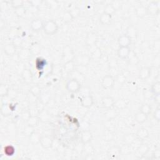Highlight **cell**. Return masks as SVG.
Here are the masks:
<instances>
[{
  "label": "cell",
  "mask_w": 160,
  "mask_h": 160,
  "mask_svg": "<svg viewBox=\"0 0 160 160\" xmlns=\"http://www.w3.org/2000/svg\"><path fill=\"white\" fill-rule=\"evenodd\" d=\"M140 111L142 112V113L146 114V115H149L151 113V108L150 106L148 104H143L141 105V106L140 107Z\"/></svg>",
  "instance_id": "41"
},
{
  "label": "cell",
  "mask_w": 160,
  "mask_h": 160,
  "mask_svg": "<svg viewBox=\"0 0 160 160\" xmlns=\"http://www.w3.org/2000/svg\"><path fill=\"white\" fill-rule=\"evenodd\" d=\"M34 131H34V128L32 127V126H29L28 125L25 127V130H24V133H25V134H26L27 136H29V137Z\"/></svg>",
  "instance_id": "48"
},
{
  "label": "cell",
  "mask_w": 160,
  "mask_h": 160,
  "mask_svg": "<svg viewBox=\"0 0 160 160\" xmlns=\"http://www.w3.org/2000/svg\"><path fill=\"white\" fill-rule=\"evenodd\" d=\"M21 77L23 81L26 83H31L33 82V76L32 72L29 69H25L21 73Z\"/></svg>",
  "instance_id": "11"
},
{
  "label": "cell",
  "mask_w": 160,
  "mask_h": 160,
  "mask_svg": "<svg viewBox=\"0 0 160 160\" xmlns=\"http://www.w3.org/2000/svg\"><path fill=\"white\" fill-rule=\"evenodd\" d=\"M13 44H14L17 47L20 46L22 44V39L20 37H18V36L16 37V38H14Z\"/></svg>",
  "instance_id": "50"
},
{
  "label": "cell",
  "mask_w": 160,
  "mask_h": 160,
  "mask_svg": "<svg viewBox=\"0 0 160 160\" xmlns=\"http://www.w3.org/2000/svg\"><path fill=\"white\" fill-rule=\"evenodd\" d=\"M31 55H38L40 52H41V46L38 43H34L32 45L31 48H29Z\"/></svg>",
  "instance_id": "33"
},
{
  "label": "cell",
  "mask_w": 160,
  "mask_h": 160,
  "mask_svg": "<svg viewBox=\"0 0 160 160\" xmlns=\"http://www.w3.org/2000/svg\"><path fill=\"white\" fill-rule=\"evenodd\" d=\"M92 138H93V134L90 131L84 130L82 132L81 136V141L83 145L90 143Z\"/></svg>",
  "instance_id": "16"
},
{
  "label": "cell",
  "mask_w": 160,
  "mask_h": 160,
  "mask_svg": "<svg viewBox=\"0 0 160 160\" xmlns=\"http://www.w3.org/2000/svg\"><path fill=\"white\" fill-rule=\"evenodd\" d=\"M64 69L67 73H71L75 69V63L73 60L69 61L64 64Z\"/></svg>",
  "instance_id": "28"
},
{
  "label": "cell",
  "mask_w": 160,
  "mask_h": 160,
  "mask_svg": "<svg viewBox=\"0 0 160 160\" xmlns=\"http://www.w3.org/2000/svg\"><path fill=\"white\" fill-rule=\"evenodd\" d=\"M74 58H75L74 53L71 48L68 46L65 47L63 53V60L66 63L69 61L74 60Z\"/></svg>",
  "instance_id": "4"
},
{
  "label": "cell",
  "mask_w": 160,
  "mask_h": 160,
  "mask_svg": "<svg viewBox=\"0 0 160 160\" xmlns=\"http://www.w3.org/2000/svg\"><path fill=\"white\" fill-rule=\"evenodd\" d=\"M102 56V53L101 51L100 48H97L96 49L91 55V59L93 60L94 61H98L99 60Z\"/></svg>",
  "instance_id": "40"
},
{
  "label": "cell",
  "mask_w": 160,
  "mask_h": 160,
  "mask_svg": "<svg viewBox=\"0 0 160 160\" xmlns=\"http://www.w3.org/2000/svg\"><path fill=\"white\" fill-rule=\"evenodd\" d=\"M66 90L71 93H76L81 89V83L75 78L69 79L66 84Z\"/></svg>",
  "instance_id": "2"
},
{
  "label": "cell",
  "mask_w": 160,
  "mask_h": 160,
  "mask_svg": "<svg viewBox=\"0 0 160 160\" xmlns=\"http://www.w3.org/2000/svg\"><path fill=\"white\" fill-rule=\"evenodd\" d=\"M89 143L85 144L83 148V151L88 156L92 155L94 153V148L91 145H90Z\"/></svg>",
  "instance_id": "36"
},
{
  "label": "cell",
  "mask_w": 160,
  "mask_h": 160,
  "mask_svg": "<svg viewBox=\"0 0 160 160\" xmlns=\"http://www.w3.org/2000/svg\"><path fill=\"white\" fill-rule=\"evenodd\" d=\"M14 13L19 18H23L25 17L26 13V8L25 6L18 8L14 9Z\"/></svg>",
  "instance_id": "30"
},
{
  "label": "cell",
  "mask_w": 160,
  "mask_h": 160,
  "mask_svg": "<svg viewBox=\"0 0 160 160\" xmlns=\"http://www.w3.org/2000/svg\"><path fill=\"white\" fill-rule=\"evenodd\" d=\"M38 98L40 102L43 103V105H46V104L50 101L51 97H50V94L48 92H43V93L42 92L41 94L39 95V97Z\"/></svg>",
  "instance_id": "29"
},
{
  "label": "cell",
  "mask_w": 160,
  "mask_h": 160,
  "mask_svg": "<svg viewBox=\"0 0 160 160\" xmlns=\"http://www.w3.org/2000/svg\"><path fill=\"white\" fill-rule=\"evenodd\" d=\"M106 116L108 117V118L109 119H112V118H114L115 117H116V111L113 110V109H109V110L107 112V114H106Z\"/></svg>",
  "instance_id": "49"
},
{
  "label": "cell",
  "mask_w": 160,
  "mask_h": 160,
  "mask_svg": "<svg viewBox=\"0 0 160 160\" xmlns=\"http://www.w3.org/2000/svg\"><path fill=\"white\" fill-rule=\"evenodd\" d=\"M126 35H127L131 39V41H133V40H134L137 38L138 30L135 26H134L133 25H131L127 28Z\"/></svg>",
  "instance_id": "15"
},
{
  "label": "cell",
  "mask_w": 160,
  "mask_h": 160,
  "mask_svg": "<svg viewBox=\"0 0 160 160\" xmlns=\"http://www.w3.org/2000/svg\"><path fill=\"white\" fill-rule=\"evenodd\" d=\"M114 106L118 109H123L127 106V103L125 100H118L115 102Z\"/></svg>",
  "instance_id": "37"
},
{
  "label": "cell",
  "mask_w": 160,
  "mask_h": 160,
  "mask_svg": "<svg viewBox=\"0 0 160 160\" xmlns=\"http://www.w3.org/2000/svg\"><path fill=\"white\" fill-rule=\"evenodd\" d=\"M39 143L43 148L49 149L53 146V140L49 136H42Z\"/></svg>",
  "instance_id": "5"
},
{
  "label": "cell",
  "mask_w": 160,
  "mask_h": 160,
  "mask_svg": "<svg viewBox=\"0 0 160 160\" xmlns=\"http://www.w3.org/2000/svg\"><path fill=\"white\" fill-rule=\"evenodd\" d=\"M151 91L154 95H159L160 93V83L159 82H155L151 86Z\"/></svg>",
  "instance_id": "38"
},
{
  "label": "cell",
  "mask_w": 160,
  "mask_h": 160,
  "mask_svg": "<svg viewBox=\"0 0 160 160\" xmlns=\"http://www.w3.org/2000/svg\"><path fill=\"white\" fill-rule=\"evenodd\" d=\"M153 117H154L155 119H156L157 122H159V120H160V109L159 108L156 109L155 110V111L154 112Z\"/></svg>",
  "instance_id": "51"
},
{
  "label": "cell",
  "mask_w": 160,
  "mask_h": 160,
  "mask_svg": "<svg viewBox=\"0 0 160 160\" xmlns=\"http://www.w3.org/2000/svg\"><path fill=\"white\" fill-rule=\"evenodd\" d=\"M111 5L113 6V7L115 8V10L116 11L118 10L120 7H121V4L119 1H113L111 3Z\"/></svg>",
  "instance_id": "52"
},
{
  "label": "cell",
  "mask_w": 160,
  "mask_h": 160,
  "mask_svg": "<svg viewBox=\"0 0 160 160\" xmlns=\"http://www.w3.org/2000/svg\"><path fill=\"white\" fill-rule=\"evenodd\" d=\"M155 101L157 102L158 103H159V95H155Z\"/></svg>",
  "instance_id": "56"
},
{
  "label": "cell",
  "mask_w": 160,
  "mask_h": 160,
  "mask_svg": "<svg viewBox=\"0 0 160 160\" xmlns=\"http://www.w3.org/2000/svg\"><path fill=\"white\" fill-rule=\"evenodd\" d=\"M11 6L14 9L18 8L19 7L24 6V2L22 0H13L11 2Z\"/></svg>",
  "instance_id": "43"
},
{
  "label": "cell",
  "mask_w": 160,
  "mask_h": 160,
  "mask_svg": "<svg viewBox=\"0 0 160 160\" xmlns=\"http://www.w3.org/2000/svg\"><path fill=\"white\" fill-rule=\"evenodd\" d=\"M10 88L5 85H2L0 86V95L2 97H5L8 95L10 91Z\"/></svg>",
  "instance_id": "42"
},
{
  "label": "cell",
  "mask_w": 160,
  "mask_h": 160,
  "mask_svg": "<svg viewBox=\"0 0 160 160\" xmlns=\"http://www.w3.org/2000/svg\"><path fill=\"white\" fill-rule=\"evenodd\" d=\"M102 105L106 109H110L114 106L115 100L111 97H105L102 98Z\"/></svg>",
  "instance_id": "14"
},
{
  "label": "cell",
  "mask_w": 160,
  "mask_h": 160,
  "mask_svg": "<svg viewBox=\"0 0 160 160\" xmlns=\"http://www.w3.org/2000/svg\"><path fill=\"white\" fill-rule=\"evenodd\" d=\"M120 150H121V154L126 155L129 153L130 152V145L125 144L122 147L120 148Z\"/></svg>",
  "instance_id": "47"
},
{
  "label": "cell",
  "mask_w": 160,
  "mask_h": 160,
  "mask_svg": "<svg viewBox=\"0 0 160 160\" xmlns=\"http://www.w3.org/2000/svg\"><path fill=\"white\" fill-rule=\"evenodd\" d=\"M136 137L140 140H145L149 137V131L145 128H141L136 133Z\"/></svg>",
  "instance_id": "17"
},
{
  "label": "cell",
  "mask_w": 160,
  "mask_h": 160,
  "mask_svg": "<svg viewBox=\"0 0 160 160\" xmlns=\"http://www.w3.org/2000/svg\"><path fill=\"white\" fill-rule=\"evenodd\" d=\"M151 75V69L149 67L143 66L139 71V78L143 81H145Z\"/></svg>",
  "instance_id": "10"
},
{
  "label": "cell",
  "mask_w": 160,
  "mask_h": 160,
  "mask_svg": "<svg viewBox=\"0 0 160 160\" xmlns=\"http://www.w3.org/2000/svg\"><path fill=\"white\" fill-rule=\"evenodd\" d=\"M42 136L39 133L34 131L29 136V140L31 143L33 145H37V144L40 143Z\"/></svg>",
  "instance_id": "26"
},
{
  "label": "cell",
  "mask_w": 160,
  "mask_h": 160,
  "mask_svg": "<svg viewBox=\"0 0 160 160\" xmlns=\"http://www.w3.org/2000/svg\"><path fill=\"white\" fill-rule=\"evenodd\" d=\"M118 43L119 47H130V45L131 43V40L127 35L123 34L119 36Z\"/></svg>",
  "instance_id": "7"
},
{
  "label": "cell",
  "mask_w": 160,
  "mask_h": 160,
  "mask_svg": "<svg viewBox=\"0 0 160 160\" xmlns=\"http://www.w3.org/2000/svg\"><path fill=\"white\" fill-rule=\"evenodd\" d=\"M137 88H137V85H136L135 83H132V84H131L130 86V90H131V91H133V92L137 91Z\"/></svg>",
  "instance_id": "54"
},
{
  "label": "cell",
  "mask_w": 160,
  "mask_h": 160,
  "mask_svg": "<svg viewBox=\"0 0 160 160\" xmlns=\"http://www.w3.org/2000/svg\"><path fill=\"white\" fill-rule=\"evenodd\" d=\"M135 13L136 15H137V17L139 18H143L144 17H145L146 15H148L146 7L144 6L143 5L138 6L135 10Z\"/></svg>",
  "instance_id": "20"
},
{
  "label": "cell",
  "mask_w": 160,
  "mask_h": 160,
  "mask_svg": "<svg viewBox=\"0 0 160 160\" xmlns=\"http://www.w3.org/2000/svg\"><path fill=\"white\" fill-rule=\"evenodd\" d=\"M155 157L156 158H159L160 157V151L159 149H157L156 151H155Z\"/></svg>",
  "instance_id": "55"
},
{
  "label": "cell",
  "mask_w": 160,
  "mask_h": 160,
  "mask_svg": "<svg viewBox=\"0 0 160 160\" xmlns=\"http://www.w3.org/2000/svg\"><path fill=\"white\" fill-rule=\"evenodd\" d=\"M4 153L8 156H12L15 153V148L13 145H7L4 148Z\"/></svg>",
  "instance_id": "35"
},
{
  "label": "cell",
  "mask_w": 160,
  "mask_h": 160,
  "mask_svg": "<svg viewBox=\"0 0 160 160\" xmlns=\"http://www.w3.org/2000/svg\"><path fill=\"white\" fill-rule=\"evenodd\" d=\"M137 137H136V134H132V133H129L126 134L123 137V142L126 145H131L132 144L137 140Z\"/></svg>",
  "instance_id": "24"
},
{
  "label": "cell",
  "mask_w": 160,
  "mask_h": 160,
  "mask_svg": "<svg viewBox=\"0 0 160 160\" xmlns=\"http://www.w3.org/2000/svg\"><path fill=\"white\" fill-rule=\"evenodd\" d=\"M147 13L151 16H155L159 13V8L156 2H151L149 4L148 7H146Z\"/></svg>",
  "instance_id": "9"
},
{
  "label": "cell",
  "mask_w": 160,
  "mask_h": 160,
  "mask_svg": "<svg viewBox=\"0 0 160 160\" xmlns=\"http://www.w3.org/2000/svg\"><path fill=\"white\" fill-rule=\"evenodd\" d=\"M108 155L109 158L111 159H117L119 157L120 155H121V150H120V148L118 146H112L110 148V149L108 150Z\"/></svg>",
  "instance_id": "12"
},
{
  "label": "cell",
  "mask_w": 160,
  "mask_h": 160,
  "mask_svg": "<svg viewBox=\"0 0 160 160\" xmlns=\"http://www.w3.org/2000/svg\"><path fill=\"white\" fill-rule=\"evenodd\" d=\"M115 83V80L113 76L108 75L103 78L101 85L105 89H111L114 86Z\"/></svg>",
  "instance_id": "3"
},
{
  "label": "cell",
  "mask_w": 160,
  "mask_h": 160,
  "mask_svg": "<svg viewBox=\"0 0 160 160\" xmlns=\"http://www.w3.org/2000/svg\"><path fill=\"white\" fill-rule=\"evenodd\" d=\"M29 93L34 95L35 97L38 98L39 97V95L42 93V90L38 85H33L31 87V88L29 90Z\"/></svg>",
  "instance_id": "32"
},
{
  "label": "cell",
  "mask_w": 160,
  "mask_h": 160,
  "mask_svg": "<svg viewBox=\"0 0 160 160\" xmlns=\"http://www.w3.org/2000/svg\"><path fill=\"white\" fill-rule=\"evenodd\" d=\"M17 47L14 44H8L4 46L3 50L5 53L8 57H13L17 52Z\"/></svg>",
  "instance_id": "13"
},
{
  "label": "cell",
  "mask_w": 160,
  "mask_h": 160,
  "mask_svg": "<svg viewBox=\"0 0 160 160\" xmlns=\"http://www.w3.org/2000/svg\"><path fill=\"white\" fill-rule=\"evenodd\" d=\"M93 98L91 95L85 96L81 101L82 105L85 108H90L93 105Z\"/></svg>",
  "instance_id": "19"
},
{
  "label": "cell",
  "mask_w": 160,
  "mask_h": 160,
  "mask_svg": "<svg viewBox=\"0 0 160 160\" xmlns=\"http://www.w3.org/2000/svg\"><path fill=\"white\" fill-rule=\"evenodd\" d=\"M131 49L130 47H119L118 50V57L122 60L127 59L131 53Z\"/></svg>",
  "instance_id": "8"
},
{
  "label": "cell",
  "mask_w": 160,
  "mask_h": 160,
  "mask_svg": "<svg viewBox=\"0 0 160 160\" xmlns=\"http://www.w3.org/2000/svg\"><path fill=\"white\" fill-rule=\"evenodd\" d=\"M43 26H44V23L41 19L39 18H36L32 21L30 25L31 29L35 32H38L43 29Z\"/></svg>",
  "instance_id": "6"
},
{
  "label": "cell",
  "mask_w": 160,
  "mask_h": 160,
  "mask_svg": "<svg viewBox=\"0 0 160 160\" xmlns=\"http://www.w3.org/2000/svg\"><path fill=\"white\" fill-rule=\"evenodd\" d=\"M128 63L131 65H137L140 61L139 58H138L137 56L134 53L132 54L131 51L129 55V57H128Z\"/></svg>",
  "instance_id": "34"
},
{
  "label": "cell",
  "mask_w": 160,
  "mask_h": 160,
  "mask_svg": "<svg viewBox=\"0 0 160 160\" xmlns=\"http://www.w3.org/2000/svg\"><path fill=\"white\" fill-rule=\"evenodd\" d=\"M115 11H116V10H115V8L113 7V6L111 5V3L108 4L105 6V11H104V12H105V13H106L107 14H111V15L113 14Z\"/></svg>",
  "instance_id": "44"
},
{
  "label": "cell",
  "mask_w": 160,
  "mask_h": 160,
  "mask_svg": "<svg viewBox=\"0 0 160 160\" xmlns=\"http://www.w3.org/2000/svg\"><path fill=\"white\" fill-rule=\"evenodd\" d=\"M43 31L47 35H53L57 33L58 30V24L53 20H48L44 23Z\"/></svg>",
  "instance_id": "1"
},
{
  "label": "cell",
  "mask_w": 160,
  "mask_h": 160,
  "mask_svg": "<svg viewBox=\"0 0 160 160\" xmlns=\"http://www.w3.org/2000/svg\"><path fill=\"white\" fill-rule=\"evenodd\" d=\"M14 126L13 125H9L8 126V128H7V130H8V133L10 134H14L15 133V130H12L14 128Z\"/></svg>",
  "instance_id": "53"
},
{
  "label": "cell",
  "mask_w": 160,
  "mask_h": 160,
  "mask_svg": "<svg viewBox=\"0 0 160 160\" xmlns=\"http://www.w3.org/2000/svg\"><path fill=\"white\" fill-rule=\"evenodd\" d=\"M149 149V148L148 145L145 143L141 144V145L137 149V153L139 156H145L147 154Z\"/></svg>",
  "instance_id": "27"
},
{
  "label": "cell",
  "mask_w": 160,
  "mask_h": 160,
  "mask_svg": "<svg viewBox=\"0 0 160 160\" xmlns=\"http://www.w3.org/2000/svg\"><path fill=\"white\" fill-rule=\"evenodd\" d=\"M70 13H71L72 16H73V18H76L77 17H78L80 13H81V10H80L79 8L77 7H75L73 8H72L71 10H69Z\"/></svg>",
  "instance_id": "46"
},
{
  "label": "cell",
  "mask_w": 160,
  "mask_h": 160,
  "mask_svg": "<svg viewBox=\"0 0 160 160\" xmlns=\"http://www.w3.org/2000/svg\"><path fill=\"white\" fill-rule=\"evenodd\" d=\"M100 22L103 25H109L112 21V15L103 12L100 17Z\"/></svg>",
  "instance_id": "18"
},
{
  "label": "cell",
  "mask_w": 160,
  "mask_h": 160,
  "mask_svg": "<svg viewBox=\"0 0 160 160\" xmlns=\"http://www.w3.org/2000/svg\"><path fill=\"white\" fill-rule=\"evenodd\" d=\"M135 121L139 124H143L145 123L148 119V115L146 114L142 113L141 111H139L138 113L135 115L134 116Z\"/></svg>",
  "instance_id": "23"
},
{
  "label": "cell",
  "mask_w": 160,
  "mask_h": 160,
  "mask_svg": "<svg viewBox=\"0 0 160 160\" xmlns=\"http://www.w3.org/2000/svg\"><path fill=\"white\" fill-rule=\"evenodd\" d=\"M40 122V118L37 115H31L26 121L27 125L35 128L38 126Z\"/></svg>",
  "instance_id": "22"
},
{
  "label": "cell",
  "mask_w": 160,
  "mask_h": 160,
  "mask_svg": "<svg viewBox=\"0 0 160 160\" xmlns=\"http://www.w3.org/2000/svg\"><path fill=\"white\" fill-rule=\"evenodd\" d=\"M31 55L29 49L27 48H22L18 54V57L20 60L22 61L28 60Z\"/></svg>",
  "instance_id": "21"
},
{
  "label": "cell",
  "mask_w": 160,
  "mask_h": 160,
  "mask_svg": "<svg viewBox=\"0 0 160 160\" xmlns=\"http://www.w3.org/2000/svg\"><path fill=\"white\" fill-rule=\"evenodd\" d=\"M73 19L74 18L73 17V16H72V14L69 11H67L64 13L63 17H62V20L65 23H69L71 22L72 21H73Z\"/></svg>",
  "instance_id": "39"
},
{
  "label": "cell",
  "mask_w": 160,
  "mask_h": 160,
  "mask_svg": "<svg viewBox=\"0 0 160 160\" xmlns=\"http://www.w3.org/2000/svg\"><path fill=\"white\" fill-rule=\"evenodd\" d=\"M90 58L86 57V56H82L78 59V61L79 64H81L82 65H86L89 62Z\"/></svg>",
  "instance_id": "45"
},
{
  "label": "cell",
  "mask_w": 160,
  "mask_h": 160,
  "mask_svg": "<svg viewBox=\"0 0 160 160\" xmlns=\"http://www.w3.org/2000/svg\"><path fill=\"white\" fill-rule=\"evenodd\" d=\"M46 65H47V62L45 58H43L42 57H38L36 58L35 65L38 70L39 71L43 70L45 68Z\"/></svg>",
  "instance_id": "25"
},
{
  "label": "cell",
  "mask_w": 160,
  "mask_h": 160,
  "mask_svg": "<svg viewBox=\"0 0 160 160\" xmlns=\"http://www.w3.org/2000/svg\"><path fill=\"white\" fill-rule=\"evenodd\" d=\"M97 40V37L95 34L90 33L86 38V43L88 46H92L95 44Z\"/></svg>",
  "instance_id": "31"
}]
</instances>
